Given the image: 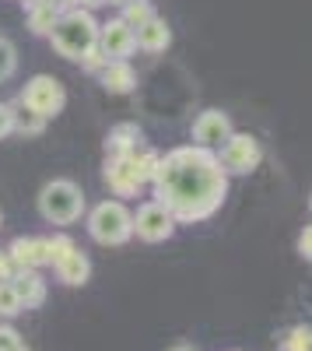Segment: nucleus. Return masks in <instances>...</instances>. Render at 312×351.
Returning <instances> with one entry per match:
<instances>
[{
  "instance_id": "26",
  "label": "nucleus",
  "mask_w": 312,
  "mask_h": 351,
  "mask_svg": "<svg viewBox=\"0 0 312 351\" xmlns=\"http://www.w3.org/2000/svg\"><path fill=\"white\" fill-rule=\"evenodd\" d=\"M102 67H105V56H102V53H99V46H95V49H92V53H88V56H84V60H81V71H88V74H99Z\"/></svg>"
},
{
  "instance_id": "29",
  "label": "nucleus",
  "mask_w": 312,
  "mask_h": 351,
  "mask_svg": "<svg viewBox=\"0 0 312 351\" xmlns=\"http://www.w3.org/2000/svg\"><path fill=\"white\" fill-rule=\"evenodd\" d=\"M11 274H14V263H11V256H8L4 250H0V285H8Z\"/></svg>"
},
{
  "instance_id": "1",
  "label": "nucleus",
  "mask_w": 312,
  "mask_h": 351,
  "mask_svg": "<svg viewBox=\"0 0 312 351\" xmlns=\"http://www.w3.org/2000/svg\"><path fill=\"white\" fill-rule=\"evenodd\" d=\"M155 204L176 218V225H200L221 211L229 197V176L214 152L179 144L158 158V172L151 180Z\"/></svg>"
},
{
  "instance_id": "4",
  "label": "nucleus",
  "mask_w": 312,
  "mask_h": 351,
  "mask_svg": "<svg viewBox=\"0 0 312 351\" xmlns=\"http://www.w3.org/2000/svg\"><path fill=\"white\" fill-rule=\"evenodd\" d=\"M88 211V200H84L81 186L74 180H49L39 190V215L49 225H74L81 221V215Z\"/></svg>"
},
{
  "instance_id": "6",
  "label": "nucleus",
  "mask_w": 312,
  "mask_h": 351,
  "mask_svg": "<svg viewBox=\"0 0 312 351\" xmlns=\"http://www.w3.org/2000/svg\"><path fill=\"white\" fill-rule=\"evenodd\" d=\"M214 155H218L224 176L232 180V176H249V172L260 169V162H263V144L252 137V134H246V130H235Z\"/></svg>"
},
{
  "instance_id": "23",
  "label": "nucleus",
  "mask_w": 312,
  "mask_h": 351,
  "mask_svg": "<svg viewBox=\"0 0 312 351\" xmlns=\"http://www.w3.org/2000/svg\"><path fill=\"white\" fill-rule=\"evenodd\" d=\"M14 71H18V49H14V43L8 36H0V84L11 81Z\"/></svg>"
},
{
  "instance_id": "30",
  "label": "nucleus",
  "mask_w": 312,
  "mask_h": 351,
  "mask_svg": "<svg viewBox=\"0 0 312 351\" xmlns=\"http://www.w3.org/2000/svg\"><path fill=\"white\" fill-rule=\"evenodd\" d=\"M49 4L64 14V11H74V8H77V0H49Z\"/></svg>"
},
{
  "instance_id": "21",
  "label": "nucleus",
  "mask_w": 312,
  "mask_h": 351,
  "mask_svg": "<svg viewBox=\"0 0 312 351\" xmlns=\"http://www.w3.org/2000/svg\"><path fill=\"white\" fill-rule=\"evenodd\" d=\"M70 250H77V243L67 236V232H53V236H46V267L60 263Z\"/></svg>"
},
{
  "instance_id": "15",
  "label": "nucleus",
  "mask_w": 312,
  "mask_h": 351,
  "mask_svg": "<svg viewBox=\"0 0 312 351\" xmlns=\"http://www.w3.org/2000/svg\"><path fill=\"white\" fill-rule=\"evenodd\" d=\"M133 46L144 49V53H165L172 46V28H168V21L161 14H155L151 21H144L133 32Z\"/></svg>"
},
{
  "instance_id": "19",
  "label": "nucleus",
  "mask_w": 312,
  "mask_h": 351,
  "mask_svg": "<svg viewBox=\"0 0 312 351\" xmlns=\"http://www.w3.org/2000/svg\"><path fill=\"white\" fill-rule=\"evenodd\" d=\"M158 11H155V0H130V4H123L120 8V21L127 25V28H133V32H137V28L140 25H144V21H151Z\"/></svg>"
},
{
  "instance_id": "31",
  "label": "nucleus",
  "mask_w": 312,
  "mask_h": 351,
  "mask_svg": "<svg viewBox=\"0 0 312 351\" xmlns=\"http://www.w3.org/2000/svg\"><path fill=\"white\" fill-rule=\"evenodd\" d=\"M77 8H81V11H92V14H95V8H102V0H77Z\"/></svg>"
},
{
  "instance_id": "22",
  "label": "nucleus",
  "mask_w": 312,
  "mask_h": 351,
  "mask_svg": "<svg viewBox=\"0 0 312 351\" xmlns=\"http://www.w3.org/2000/svg\"><path fill=\"white\" fill-rule=\"evenodd\" d=\"M281 351H312V327L298 324L281 337Z\"/></svg>"
},
{
  "instance_id": "17",
  "label": "nucleus",
  "mask_w": 312,
  "mask_h": 351,
  "mask_svg": "<svg viewBox=\"0 0 312 351\" xmlns=\"http://www.w3.org/2000/svg\"><path fill=\"white\" fill-rule=\"evenodd\" d=\"M46 123L49 120H42L36 109H28L21 102H11V130L14 134H21V137H42L46 134Z\"/></svg>"
},
{
  "instance_id": "2",
  "label": "nucleus",
  "mask_w": 312,
  "mask_h": 351,
  "mask_svg": "<svg viewBox=\"0 0 312 351\" xmlns=\"http://www.w3.org/2000/svg\"><path fill=\"white\" fill-rule=\"evenodd\" d=\"M49 43H53V49L60 53L64 60L81 64L99 43V18L92 11H81V8L64 11L60 18H56V25H53Z\"/></svg>"
},
{
  "instance_id": "32",
  "label": "nucleus",
  "mask_w": 312,
  "mask_h": 351,
  "mask_svg": "<svg viewBox=\"0 0 312 351\" xmlns=\"http://www.w3.org/2000/svg\"><path fill=\"white\" fill-rule=\"evenodd\" d=\"M168 351H196L193 344H176V348H168Z\"/></svg>"
},
{
  "instance_id": "27",
  "label": "nucleus",
  "mask_w": 312,
  "mask_h": 351,
  "mask_svg": "<svg viewBox=\"0 0 312 351\" xmlns=\"http://www.w3.org/2000/svg\"><path fill=\"white\" fill-rule=\"evenodd\" d=\"M298 256H302L305 263L312 260V228H309V225L298 232Z\"/></svg>"
},
{
  "instance_id": "5",
  "label": "nucleus",
  "mask_w": 312,
  "mask_h": 351,
  "mask_svg": "<svg viewBox=\"0 0 312 351\" xmlns=\"http://www.w3.org/2000/svg\"><path fill=\"white\" fill-rule=\"evenodd\" d=\"M14 102L36 109L42 120H53V116H60L64 106H67V88L60 84V77H53V74H36V77L25 81V88L18 92Z\"/></svg>"
},
{
  "instance_id": "9",
  "label": "nucleus",
  "mask_w": 312,
  "mask_h": 351,
  "mask_svg": "<svg viewBox=\"0 0 312 351\" xmlns=\"http://www.w3.org/2000/svg\"><path fill=\"white\" fill-rule=\"evenodd\" d=\"M99 53L105 56V64H112V60H130V56L137 53V46H133V28H127L120 18H109V21H102L99 25Z\"/></svg>"
},
{
  "instance_id": "3",
  "label": "nucleus",
  "mask_w": 312,
  "mask_h": 351,
  "mask_svg": "<svg viewBox=\"0 0 312 351\" xmlns=\"http://www.w3.org/2000/svg\"><path fill=\"white\" fill-rule=\"evenodd\" d=\"M88 215V236L99 246H123L133 239V211L123 200H99Z\"/></svg>"
},
{
  "instance_id": "33",
  "label": "nucleus",
  "mask_w": 312,
  "mask_h": 351,
  "mask_svg": "<svg viewBox=\"0 0 312 351\" xmlns=\"http://www.w3.org/2000/svg\"><path fill=\"white\" fill-rule=\"evenodd\" d=\"M0 225H4V215H0Z\"/></svg>"
},
{
  "instance_id": "28",
  "label": "nucleus",
  "mask_w": 312,
  "mask_h": 351,
  "mask_svg": "<svg viewBox=\"0 0 312 351\" xmlns=\"http://www.w3.org/2000/svg\"><path fill=\"white\" fill-rule=\"evenodd\" d=\"M14 130H11V102H0V141L4 137H11Z\"/></svg>"
},
{
  "instance_id": "20",
  "label": "nucleus",
  "mask_w": 312,
  "mask_h": 351,
  "mask_svg": "<svg viewBox=\"0 0 312 351\" xmlns=\"http://www.w3.org/2000/svg\"><path fill=\"white\" fill-rule=\"evenodd\" d=\"M158 152L151 148V144H144L130 162H133V172H137V180H140V186H151V180H155V172H158Z\"/></svg>"
},
{
  "instance_id": "25",
  "label": "nucleus",
  "mask_w": 312,
  "mask_h": 351,
  "mask_svg": "<svg viewBox=\"0 0 312 351\" xmlns=\"http://www.w3.org/2000/svg\"><path fill=\"white\" fill-rule=\"evenodd\" d=\"M0 351H28L25 337L11 324H0Z\"/></svg>"
},
{
  "instance_id": "12",
  "label": "nucleus",
  "mask_w": 312,
  "mask_h": 351,
  "mask_svg": "<svg viewBox=\"0 0 312 351\" xmlns=\"http://www.w3.org/2000/svg\"><path fill=\"white\" fill-rule=\"evenodd\" d=\"M102 183L116 197H137L140 193V180H137L130 158H105L102 162Z\"/></svg>"
},
{
  "instance_id": "24",
  "label": "nucleus",
  "mask_w": 312,
  "mask_h": 351,
  "mask_svg": "<svg viewBox=\"0 0 312 351\" xmlns=\"http://www.w3.org/2000/svg\"><path fill=\"white\" fill-rule=\"evenodd\" d=\"M18 313H21V302H18V295H14V288H11V285H0V316L14 319Z\"/></svg>"
},
{
  "instance_id": "18",
  "label": "nucleus",
  "mask_w": 312,
  "mask_h": 351,
  "mask_svg": "<svg viewBox=\"0 0 312 351\" xmlns=\"http://www.w3.org/2000/svg\"><path fill=\"white\" fill-rule=\"evenodd\" d=\"M25 14H28V32L32 36H49L60 11H56L49 0H36V4H25Z\"/></svg>"
},
{
  "instance_id": "16",
  "label": "nucleus",
  "mask_w": 312,
  "mask_h": 351,
  "mask_svg": "<svg viewBox=\"0 0 312 351\" xmlns=\"http://www.w3.org/2000/svg\"><path fill=\"white\" fill-rule=\"evenodd\" d=\"M53 271H56V281L60 285L81 288V285H88V278H92V260H88V253L70 250L60 263H53Z\"/></svg>"
},
{
  "instance_id": "13",
  "label": "nucleus",
  "mask_w": 312,
  "mask_h": 351,
  "mask_svg": "<svg viewBox=\"0 0 312 351\" xmlns=\"http://www.w3.org/2000/svg\"><path fill=\"white\" fill-rule=\"evenodd\" d=\"M11 288H14V295H18V302H21V313L25 309H39L42 302H46V278L39 274V271H14L11 274V281H8Z\"/></svg>"
},
{
  "instance_id": "11",
  "label": "nucleus",
  "mask_w": 312,
  "mask_h": 351,
  "mask_svg": "<svg viewBox=\"0 0 312 351\" xmlns=\"http://www.w3.org/2000/svg\"><path fill=\"white\" fill-rule=\"evenodd\" d=\"M14 271H39L46 267V236H14L4 250Z\"/></svg>"
},
{
  "instance_id": "10",
  "label": "nucleus",
  "mask_w": 312,
  "mask_h": 351,
  "mask_svg": "<svg viewBox=\"0 0 312 351\" xmlns=\"http://www.w3.org/2000/svg\"><path fill=\"white\" fill-rule=\"evenodd\" d=\"M144 130H140L137 123H116L109 134H105V141H102V152H105V158H133L140 148H144Z\"/></svg>"
},
{
  "instance_id": "7",
  "label": "nucleus",
  "mask_w": 312,
  "mask_h": 351,
  "mask_svg": "<svg viewBox=\"0 0 312 351\" xmlns=\"http://www.w3.org/2000/svg\"><path fill=\"white\" fill-rule=\"evenodd\" d=\"M176 218L168 215L161 204H155V200H148V204H140V208L133 211V236L140 239V243H168L176 236Z\"/></svg>"
},
{
  "instance_id": "8",
  "label": "nucleus",
  "mask_w": 312,
  "mask_h": 351,
  "mask_svg": "<svg viewBox=\"0 0 312 351\" xmlns=\"http://www.w3.org/2000/svg\"><path fill=\"white\" fill-rule=\"evenodd\" d=\"M232 134H235V123H232V116L224 109H204L193 120V144H196V148L218 152Z\"/></svg>"
},
{
  "instance_id": "14",
  "label": "nucleus",
  "mask_w": 312,
  "mask_h": 351,
  "mask_svg": "<svg viewBox=\"0 0 312 351\" xmlns=\"http://www.w3.org/2000/svg\"><path fill=\"white\" fill-rule=\"evenodd\" d=\"M95 77L102 84V92H109V95H130L133 88H137V71H133L130 60H112Z\"/></svg>"
},
{
  "instance_id": "34",
  "label": "nucleus",
  "mask_w": 312,
  "mask_h": 351,
  "mask_svg": "<svg viewBox=\"0 0 312 351\" xmlns=\"http://www.w3.org/2000/svg\"><path fill=\"white\" fill-rule=\"evenodd\" d=\"M232 351H235V348H232Z\"/></svg>"
}]
</instances>
